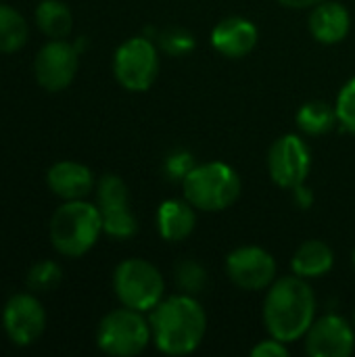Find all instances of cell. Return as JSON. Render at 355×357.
Segmentation results:
<instances>
[{
	"label": "cell",
	"instance_id": "obj_8",
	"mask_svg": "<svg viewBox=\"0 0 355 357\" xmlns=\"http://www.w3.org/2000/svg\"><path fill=\"white\" fill-rule=\"evenodd\" d=\"M96 207L103 218V232L113 238H132L138 230L130 209V192L126 182L115 174H105L96 182Z\"/></svg>",
	"mask_w": 355,
	"mask_h": 357
},
{
	"label": "cell",
	"instance_id": "obj_2",
	"mask_svg": "<svg viewBox=\"0 0 355 357\" xmlns=\"http://www.w3.org/2000/svg\"><path fill=\"white\" fill-rule=\"evenodd\" d=\"M316 320V295L305 278L285 276L270 284L264 299V324L270 337L295 343Z\"/></svg>",
	"mask_w": 355,
	"mask_h": 357
},
{
	"label": "cell",
	"instance_id": "obj_11",
	"mask_svg": "<svg viewBox=\"0 0 355 357\" xmlns=\"http://www.w3.org/2000/svg\"><path fill=\"white\" fill-rule=\"evenodd\" d=\"M77 65L80 50L75 48V44H69L65 40H50L36 54V82L48 92H61L73 82Z\"/></svg>",
	"mask_w": 355,
	"mask_h": 357
},
{
	"label": "cell",
	"instance_id": "obj_29",
	"mask_svg": "<svg viewBox=\"0 0 355 357\" xmlns=\"http://www.w3.org/2000/svg\"><path fill=\"white\" fill-rule=\"evenodd\" d=\"M282 6H287V8H295V10H299V8H314L316 4H320L322 0H278Z\"/></svg>",
	"mask_w": 355,
	"mask_h": 357
},
{
	"label": "cell",
	"instance_id": "obj_20",
	"mask_svg": "<svg viewBox=\"0 0 355 357\" xmlns=\"http://www.w3.org/2000/svg\"><path fill=\"white\" fill-rule=\"evenodd\" d=\"M339 123L337 109L324 100L305 102L297 111V126L308 136H324Z\"/></svg>",
	"mask_w": 355,
	"mask_h": 357
},
{
	"label": "cell",
	"instance_id": "obj_28",
	"mask_svg": "<svg viewBox=\"0 0 355 357\" xmlns=\"http://www.w3.org/2000/svg\"><path fill=\"white\" fill-rule=\"evenodd\" d=\"M293 197H295V205H297L299 209H310L312 203H314V195H312V190H310L305 184L295 186V188H293Z\"/></svg>",
	"mask_w": 355,
	"mask_h": 357
},
{
	"label": "cell",
	"instance_id": "obj_7",
	"mask_svg": "<svg viewBox=\"0 0 355 357\" xmlns=\"http://www.w3.org/2000/svg\"><path fill=\"white\" fill-rule=\"evenodd\" d=\"M159 65L157 46L144 36L126 40L113 56L115 79L130 92L149 90L159 75Z\"/></svg>",
	"mask_w": 355,
	"mask_h": 357
},
{
	"label": "cell",
	"instance_id": "obj_14",
	"mask_svg": "<svg viewBox=\"0 0 355 357\" xmlns=\"http://www.w3.org/2000/svg\"><path fill=\"white\" fill-rule=\"evenodd\" d=\"M257 38L255 23L245 17H226L213 27L211 46L228 59H243L255 48Z\"/></svg>",
	"mask_w": 355,
	"mask_h": 357
},
{
	"label": "cell",
	"instance_id": "obj_5",
	"mask_svg": "<svg viewBox=\"0 0 355 357\" xmlns=\"http://www.w3.org/2000/svg\"><path fill=\"white\" fill-rule=\"evenodd\" d=\"M113 291L121 305L146 314L165 297V280L157 266L146 259L132 257L115 268Z\"/></svg>",
	"mask_w": 355,
	"mask_h": 357
},
{
	"label": "cell",
	"instance_id": "obj_16",
	"mask_svg": "<svg viewBox=\"0 0 355 357\" xmlns=\"http://www.w3.org/2000/svg\"><path fill=\"white\" fill-rule=\"evenodd\" d=\"M308 25H310V33L320 44H339L349 36L352 15L341 2L322 0L312 8Z\"/></svg>",
	"mask_w": 355,
	"mask_h": 357
},
{
	"label": "cell",
	"instance_id": "obj_12",
	"mask_svg": "<svg viewBox=\"0 0 355 357\" xmlns=\"http://www.w3.org/2000/svg\"><path fill=\"white\" fill-rule=\"evenodd\" d=\"M226 274L243 291H266L276 280V261L266 249L245 245L228 253Z\"/></svg>",
	"mask_w": 355,
	"mask_h": 357
},
{
	"label": "cell",
	"instance_id": "obj_22",
	"mask_svg": "<svg viewBox=\"0 0 355 357\" xmlns=\"http://www.w3.org/2000/svg\"><path fill=\"white\" fill-rule=\"evenodd\" d=\"M63 280V270L56 261L52 259H44V261H38L29 268L27 272V287L36 293H48V291H54Z\"/></svg>",
	"mask_w": 355,
	"mask_h": 357
},
{
	"label": "cell",
	"instance_id": "obj_24",
	"mask_svg": "<svg viewBox=\"0 0 355 357\" xmlns=\"http://www.w3.org/2000/svg\"><path fill=\"white\" fill-rule=\"evenodd\" d=\"M335 109H337L339 126L355 136V77L349 79L339 92Z\"/></svg>",
	"mask_w": 355,
	"mask_h": 357
},
{
	"label": "cell",
	"instance_id": "obj_23",
	"mask_svg": "<svg viewBox=\"0 0 355 357\" xmlns=\"http://www.w3.org/2000/svg\"><path fill=\"white\" fill-rule=\"evenodd\" d=\"M176 284L180 293L197 297L207 287V272L195 259H184L176 266Z\"/></svg>",
	"mask_w": 355,
	"mask_h": 357
},
{
	"label": "cell",
	"instance_id": "obj_18",
	"mask_svg": "<svg viewBox=\"0 0 355 357\" xmlns=\"http://www.w3.org/2000/svg\"><path fill=\"white\" fill-rule=\"evenodd\" d=\"M335 266V253L333 249L318 238L305 241L303 245H299V249L295 251L293 259H291V270L295 276L312 280V278H322L326 276Z\"/></svg>",
	"mask_w": 355,
	"mask_h": 357
},
{
	"label": "cell",
	"instance_id": "obj_15",
	"mask_svg": "<svg viewBox=\"0 0 355 357\" xmlns=\"http://www.w3.org/2000/svg\"><path fill=\"white\" fill-rule=\"evenodd\" d=\"M46 184L63 201L86 199L94 188V176L90 167L77 161H59L46 174Z\"/></svg>",
	"mask_w": 355,
	"mask_h": 357
},
{
	"label": "cell",
	"instance_id": "obj_26",
	"mask_svg": "<svg viewBox=\"0 0 355 357\" xmlns=\"http://www.w3.org/2000/svg\"><path fill=\"white\" fill-rule=\"evenodd\" d=\"M195 167V161H192V155L186 153V151H178V153H172L165 161V172L172 180H184Z\"/></svg>",
	"mask_w": 355,
	"mask_h": 357
},
{
	"label": "cell",
	"instance_id": "obj_10",
	"mask_svg": "<svg viewBox=\"0 0 355 357\" xmlns=\"http://www.w3.org/2000/svg\"><path fill=\"white\" fill-rule=\"evenodd\" d=\"M2 328L13 345L29 347L46 331V312L33 295H13L2 310Z\"/></svg>",
	"mask_w": 355,
	"mask_h": 357
},
{
	"label": "cell",
	"instance_id": "obj_1",
	"mask_svg": "<svg viewBox=\"0 0 355 357\" xmlns=\"http://www.w3.org/2000/svg\"><path fill=\"white\" fill-rule=\"evenodd\" d=\"M155 347L165 356H188L199 349L207 333V314L197 297L180 293L163 297L151 310Z\"/></svg>",
	"mask_w": 355,
	"mask_h": 357
},
{
	"label": "cell",
	"instance_id": "obj_19",
	"mask_svg": "<svg viewBox=\"0 0 355 357\" xmlns=\"http://www.w3.org/2000/svg\"><path fill=\"white\" fill-rule=\"evenodd\" d=\"M36 25L50 40H65L73 27V15L61 0H42L36 8Z\"/></svg>",
	"mask_w": 355,
	"mask_h": 357
},
{
	"label": "cell",
	"instance_id": "obj_27",
	"mask_svg": "<svg viewBox=\"0 0 355 357\" xmlns=\"http://www.w3.org/2000/svg\"><path fill=\"white\" fill-rule=\"evenodd\" d=\"M251 356L253 357H287L289 356V347L287 343L270 337L266 341H259L253 349H251Z\"/></svg>",
	"mask_w": 355,
	"mask_h": 357
},
{
	"label": "cell",
	"instance_id": "obj_17",
	"mask_svg": "<svg viewBox=\"0 0 355 357\" xmlns=\"http://www.w3.org/2000/svg\"><path fill=\"white\" fill-rule=\"evenodd\" d=\"M197 209L186 199L163 201L157 209V230L163 241L180 243L188 238L197 226Z\"/></svg>",
	"mask_w": 355,
	"mask_h": 357
},
{
	"label": "cell",
	"instance_id": "obj_3",
	"mask_svg": "<svg viewBox=\"0 0 355 357\" xmlns=\"http://www.w3.org/2000/svg\"><path fill=\"white\" fill-rule=\"evenodd\" d=\"M103 232V218L96 205L80 201H65L50 220V243L56 253L65 257L86 255Z\"/></svg>",
	"mask_w": 355,
	"mask_h": 357
},
{
	"label": "cell",
	"instance_id": "obj_6",
	"mask_svg": "<svg viewBox=\"0 0 355 357\" xmlns=\"http://www.w3.org/2000/svg\"><path fill=\"white\" fill-rule=\"evenodd\" d=\"M153 341L151 322L142 312L119 307L109 312L96 328V345L103 354L113 357L140 356Z\"/></svg>",
	"mask_w": 355,
	"mask_h": 357
},
{
	"label": "cell",
	"instance_id": "obj_31",
	"mask_svg": "<svg viewBox=\"0 0 355 357\" xmlns=\"http://www.w3.org/2000/svg\"><path fill=\"white\" fill-rule=\"evenodd\" d=\"M354 268H355V251H354Z\"/></svg>",
	"mask_w": 355,
	"mask_h": 357
},
{
	"label": "cell",
	"instance_id": "obj_30",
	"mask_svg": "<svg viewBox=\"0 0 355 357\" xmlns=\"http://www.w3.org/2000/svg\"><path fill=\"white\" fill-rule=\"evenodd\" d=\"M354 328H355V312H354Z\"/></svg>",
	"mask_w": 355,
	"mask_h": 357
},
{
	"label": "cell",
	"instance_id": "obj_21",
	"mask_svg": "<svg viewBox=\"0 0 355 357\" xmlns=\"http://www.w3.org/2000/svg\"><path fill=\"white\" fill-rule=\"evenodd\" d=\"M27 36L29 27L23 15L17 8L0 2V52L8 54L21 50L27 42Z\"/></svg>",
	"mask_w": 355,
	"mask_h": 357
},
{
	"label": "cell",
	"instance_id": "obj_13",
	"mask_svg": "<svg viewBox=\"0 0 355 357\" xmlns=\"http://www.w3.org/2000/svg\"><path fill=\"white\" fill-rule=\"evenodd\" d=\"M355 349L354 326L337 316L326 314L316 318L305 333V351L312 357H349Z\"/></svg>",
	"mask_w": 355,
	"mask_h": 357
},
{
	"label": "cell",
	"instance_id": "obj_4",
	"mask_svg": "<svg viewBox=\"0 0 355 357\" xmlns=\"http://www.w3.org/2000/svg\"><path fill=\"white\" fill-rule=\"evenodd\" d=\"M184 199L205 213H216L232 207L241 197V178L228 165L220 161H209L195 165L192 172L182 180Z\"/></svg>",
	"mask_w": 355,
	"mask_h": 357
},
{
	"label": "cell",
	"instance_id": "obj_25",
	"mask_svg": "<svg viewBox=\"0 0 355 357\" xmlns=\"http://www.w3.org/2000/svg\"><path fill=\"white\" fill-rule=\"evenodd\" d=\"M161 48L172 56H184V54L192 52L195 38H192V33H188L184 29H169L161 36Z\"/></svg>",
	"mask_w": 355,
	"mask_h": 357
},
{
	"label": "cell",
	"instance_id": "obj_9",
	"mask_svg": "<svg viewBox=\"0 0 355 357\" xmlns=\"http://www.w3.org/2000/svg\"><path fill=\"white\" fill-rule=\"evenodd\" d=\"M312 169L310 146L297 134H285L268 151V172L276 186L293 190L305 184Z\"/></svg>",
	"mask_w": 355,
	"mask_h": 357
}]
</instances>
